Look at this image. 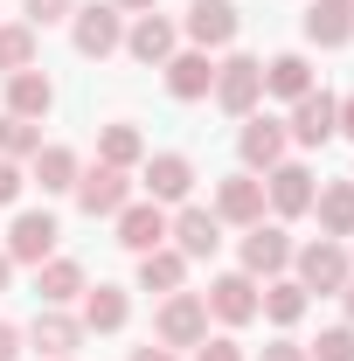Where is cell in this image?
<instances>
[{"label":"cell","mask_w":354,"mask_h":361,"mask_svg":"<svg viewBox=\"0 0 354 361\" xmlns=\"http://www.w3.org/2000/svg\"><path fill=\"white\" fill-rule=\"evenodd\" d=\"M153 334H160V348H202L209 341V299L202 292H167Z\"/></svg>","instance_id":"1"},{"label":"cell","mask_w":354,"mask_h":361,"mask_svg":"<svg viewBox=\"0 0 354 361\" xmlns=\"http://www.w3.org/2000/svg\"><path fill=\"white\" fill-rule=\"evenodd\" d=\"M257 97H264V63H257V56H229V63L216 70V104L236 111V118H250Z\"/></svg>","instance_id":"2"},{"label":"cell","mask_w":354,"mask_h":361,"mask_svg":"<svg viewBox=\"0 0 354 361\" xmlns=\"http://www.w3.org/2000/svg\"><path fill=\"white\" fill-rule=\"evenodd\" d=\"M341 133V97L334 90H306V97H292V139L299 146H319V139Z\"/></svg>","instance_id":"3"},{"label":"cell","mask_w":354,"mask_h":361,"mask_svg":"<svg viewBox=\"0 0 354 361\" xmlns=\"http://www.w3.org/2000/svg\"><path fill=\"white\" fill-rule=\"evenodd\" d=\"M292 264H299V285H306V292H341V285H348V250H341L334 236L306 243Z\"/></svg>","instance_id":"4"},{"label":"cell","mask_w":354,"mask_h":361,"mask_svg":"<svg viewBox=\"0 0 354 361\" xmlns=\"http://www.w3.org/2000/svg\"><path fill=\"white\" fill-rule=\"evenodd\" d=\"M49 250H56V216H49V209L14 216V229H7V257H14V264H42Z\"/></svg>","instance_id":"5"},{"label":"cell","mask_w":354,"mask_h":361,"mask_svg":"<svg viewBox=\"0 0 354 361\" xmlns=\"http://www.w3.org/2000/svg\"><path fill=\"white\" fill-rule=\"evenodd\" d=\"M167 236H174L181 257H216V243H222V216H216V209H181L174 223H167Z\"/></svg>","instance_id":"6"},{"label":"cell","mask_w":354,"mask_h":361,"mask_svg":"<svg viewBox=\"0 0 354 361\" xmlns=\"http://www.w3.org/2000/svg\"><path fill=\"white\" fill-rule=\"evenodd\" d=\"M216 216H222V223H243V229L264 223V180H257V174H229L216 188Z\"/></svg>","instance_id":"7"},{"label":"cell","mask_w":354,"mask_h":361,"mask_svg":"<svg viewBox=\"0 0 354 361\" xmlns=\"http://www.w3.org/2000/svg\"><path fill=\"white\" fill-rule=\"evenodd\" d=\"M202 299H209V313H216V319H229V326L257 319V285H250V271H229V278H216Z\"/></svg>","instance_id":"8"},{"label":"cell","mask_w":354,"mask_h":361,"mask_svg":"<svg viewBox=\"0 0 354 361\" xmlns=\"http://www.w3.org/2000/svg\"><path fill=\"white\" fill-rule=\"evenodd\" d=\"M77 202H84V216H118L126 209V167H90V174H77Z\"/></svg>","instance_id":"9"},{"label":"cell","mask_w":354,"mask_h":361,"mask_svg":"<svg viewBox=\"0 0 354 361\" xmlns=\"http://www.w3.org/2000/svg\"><path fill=\"white\" fill-rule=\"evenodd\" d=\"M264 202L278 209V216H306L312 209V174L292 167V160H278V167L264 174Z\"/></svg>","instance_id":"10"},{"label":"cell","mask_w":354,"mask_h":361,"mask_svg":"<svg viewBox=\"0 0 354 361\" xmlns=\"http://www.w3.org/2000/svg\"><path fill=\"white\" fill-rule=\"evenodd\" d=\"M188 35L202 49H229L236 42V0H195L188 7Z\"/></svg>","instance_id":"11"},{"label":"cell","mask_w":354,"mask_h":361,"mask_svg":"<svg viewBox=\"0 0 354 361\" xmlns=\"http://www.w3.org/2000/svg\"><path fill=\"white\" fill-rule=\"evenodd\" d=\"M118 243L126 250H160L167 243V216H160V202H133V209H118Z\"/></svg>","instance_id":"12"},{"label":"cell","mask_w":354,"mask_h":361,"mask_svg":"<svg viewBox=\"0 0 354 361\" xmlns=\"http://www.w3.org/2000/svg\"><path fill=\"white\" fill-rule=\"evenodd\" d=\"M285 264H292V243H285V229L250 223V236H243V271H250V278H278Z\"/></svg>","instance_id":"13"},{"label":"cell","mask_w":354,"mask_h":361,"mask_svg":"<svg viewBox=\"0 0 354 361\" xmlns=\"http://www.w3.org/2000/svg\"><path fill=\"white\" fill-rule=\"evenodd\" d=\"M160 70H167V90H174V97H209V90H216V63H209V49L167 56Z\"/></svg>","instance_id":"14"},{"label":"cell","mask_w":354,"mask_h":361,"mask_svg":"<svg viewBox=\"0 0 354 361\" xmlns=\"http://www.w3.org/2000/svg\"><path fill=\"white\" fill-rule=\"evenodd\" d=\"M348 35H354V0H312L306 7V42L341 49Z\"/></svg>","instance_id":"15"},{"label":"cell","mask_w":354,"mask_h":361,"mask_svg":"<svg viewBox=\"0 0 354 361\" xmlns=\"http://www.w3.org/2000/svg\"><path fill=\"white\" fill-rule=\"evenodd\" d=\"M118 42H126L118 7H84V14H77V56H111Z\"/></svg>","instance_id":"16"},{"label":"cell","mask_w":354,"mask_h":361,"mask_svg":"<svg viewBox=\"0 0 354 361\" xmlns=\"http://www.w3.org/2000/svg\"><path fill=\"white\" fill-rule=\"evenodd\" d=\"M188 188H195L188 153H153V160H146V195H153V202H181Z\"/></svg>","instance_id":"17"},{"label":"cell","mask_w":354,"mask_h":361,"mask_svg":"<svg viewBox=\"0 0 354 361\" xmlns=\"http://www.w3.org/2000/svg\"><path fill=\"white\" fill-rule=\"evenodd\" d=\"M285 126H278V118H250V126H243V167H250V174H257V167H278V160H285Z\"/></svg>","instance_id":"18"},{"label":"cell","mask_w":354,"mask_h":361,"mask_svg":"<svg viewBox=\"0 0 354 361\" xmlns=\"http://www.w3.org/2000/svg\"><path fill=\"white\" fill-rule=\"evenodd\" d=\"M49 104H56V90H49L42 70H14V77H7V111H14V118H28V126H35Z\"/></svg>","instance_id":"19"},{"label":"cell","mask_w":354,"mask_h":361,"mask_svg":"<svg viewBox=\"0 0 354 361\" xmlns=\"http://www.w3.org/2000/svg\"><path fill=\"white\" fill-rule=\"evenodd\" d=\"M312 209H319V229L326 236H354V180L312 188Z\"/></svg>","instance_id":"20"},{"label":"cell","mask_w":354,"mask_h":361,"mask_svg":"<svg viewBox=\"0 0 354 361\" xmlns=\"http://www.w3.org/2000/svg\"><path fill=\"white\" fill-rule=\"evenodd\" d=\"M35 292H42V306H63V299H77V292H84V264H77V257H42V278H35Z\"/></svg>","instance_id":"21"},{"label":"cell","mask_w":354,"mask_h":361,"mask_svg":"<svg viewBox=\"0 0 354 361\" xmlns=\"http://www.w3.org/2000/svg\"><path fill=\"white\" fill-rule=\"evenodd\" d=\"M126 49H133L139 63H167V56H174V21H160V14H139V28L126 35Z\"/></svg>","instance_id":"22"},{"label":"cell","mask_w":354,"mask_h":361,"mask_svg":"<svg viewBox=\"0 0 354 361\" xmlns=\"http://www.w3.org/2000/svg\"><path fill=\"white\" fill-rule=\"evenodd\" d=\"M181 278H188V257H181V250H146V257H139V285L160 292V299L181 292Z\"/></svg>","instance_id":"23"},{"label":"cell","mask_w":354,"mask_h":361,"mask_svg":"<svg viewBox=\"0 0 354 361\" xmlns=\"http://www.w3.org/2000/svg\"><path fill=\"white\" fill-rule=\"evenodd\" d=\"M126 313H133V306H126V292H118V285H97V292L84 299V326H90V334H118Z\"/></svg>","instance_id":"24"},{"label":"cell","mask_w":354,"mask_h":361,"mask_svg":"<svg viewBox=\"0 0 354 361\" xmlns=\"http://www.w3.org/2000/svg\"><path fill=\"white\" fill-rule=\"evenodd\" d=\"M35 180H42V195L77 188V153L70 146H35Z\"/></svg>","instance_id":"25"},{"label":"cell","mask_w":354,"mask_h":361,"mask_svg":"<svg viewBox=\"0 0 354 361\" xmlns=\"http://www.w3.org/2000/svg\"><path fill=\"white\" fill-rule=\"evenodd\" d=\"M28 341H35V348H42L49 361H63L70 348H77V341H84V326H77V319H63V313H42V319H35V334H28Z\"/></svg>","instance_id":"26"},{"label":"cell","mask_w":354,"mask_h":361,"mask_svg":"<svg viewBox=\"0 0 354 361\" xmlns=\"http://www.w3.org/2000/svg\"><path fill=\"white\" fill-rule=\"evenodd\" d=\"M264 90L271 97H306L312 90V63L306 56H278V63L264 70Z\"/></svg>","instance_id":"27"},{"label":"cell","mask_w":354,"mask_h":361,"mask_svg":"<svg viewBox=\"0 0 354 361\" xmlns=\"http://www.w3.org/2000/svg\"><path fill=\"white\" fill-rule=\"evenodd\" d=\"M257 313H271L278 326H292V319L306 313V285H299V278H278L264 299H257Z\"/></svg>","instance_id":"28"},{"label":"cell","mask_w":354,"mask_h":361,"mask_svg":"<svg viewBox=\"0 0 354 361\" xmlns=\"http://www.w3.org/2000/svg\"><path fill=\"white\" fill-rule=\"evenodd\" d=\"M0 70H35V28H0Z\"/></svg>","instance_id":"29"},{"label":"cell","mask_w":354,"mask_h":361,"mask_svg":"<svg viewBox=\"0 0 354 361\" xmlns=\"http://www.w3.org/2000/svg\"><path fill=\"white\" fill-rule=\"evenodd\" d=\"M97 153H104V167H133V160L146 153V146H139V133H133V126H104Z\"/></svg>","instance_id":"30"},{"label":"cell","mask_w":354,"mask_h":361,"mask_svg":"<svg viewBox=\"0 0 354 361\" xmlns=\"http://www.w3.org/2000/svg\"><path fill=\"white\" fill-rule=\"evenodd\" d=\"M35 146H42V133H35L28 118H14V111L0 118V160H14V153H35Z\"/></svg>","instance_id":"31"},{"label":"cell","mask_w":354,"mask_h":361,"mask_svg":"<svg viewBox=\"0 0 354 361\" xmlns=\"http://www.w3.org/2000/svg\"><path fill=\"white\" fill-rule=\"evenodd\" d=\"M312 361H354V326H326L312 341Z\"/></svg>","instance_id":"32"},{"label":"cell","mask_w":354,"mask_h":361,"mask_svg":"<svg viewBox=\"0 0 354 361\" xmlns=\"http://www.w3.org/2000/svg\"><path fill=\"white\" fill-rule=\"evenodd\" d=\"M63 14H70V0H28V28H49Z\"/></svg>","instance_id":"33"},{"label":"cell","mask_w":354,"mask_h":361,"mask_svg":"<svg viewBox=\"0 0 354 361\" xmlns=\"http://www.w3.org/2000/svg\"><path fill=\"white\" fill-rule=\"evenodd\" d=\"M195 361H243V348H236V341H202Z\"/></svg>","instance_id":"34"},{"label":"cell","mask_w":354,"mask_h":361,"mask_svg":"<svg viewBox=\"0 0 354 361\" xmlns=\"http://www.w3.org/2000/svg\"><path fill=\"white\" fill-rule=\"evenodd\" d=\"M14 195H21V167H14V160H0V202H14Z\"/></svg>","instance_id":"35"},{"label":"cell","mask_w":354,"mask_h":361,"mask_svg":"<svg viewBox=\"0 0 354 361\" xmlns=\"http://www.w3.org/2000/svg\"><path fill=\"white\" fill-rule=\"evenodd\" d=\"M264 361H312V355H306V348H292V341H271Z\"/></svg>","instance_id":"36"},{"label":"cell","mask_w":354,"mask_h":361,"mask_svg":"<svg viewBox=\"0 0 354 361\" xmlns=\"http://www.w3.org/2000/svg\"><path fill=\"white\" fill-rule=\"evenodd\" d=\"M14 355H21V334H14V326L0 319V361H14Z\"/></svg>","instance_id":"37"},{"label":"cell","mask_w":354,"mask_h":361,"mask_svg":"<svg viewBox=\"0 0 354 361\" xmlns=\"http://www.w3.org/2000/svg\"><path fill=\"white\" fill-rule=\"evenodd\" d=\"M341 133L354 139V97H341Z\"/></svg>","instance_id":"38"},{"label":"cell","mask_w":354,"mask_h":361,"mask_svg":"<svg viewBox=\"0 0 354 361\" xmlns=\"http://www.w3.org/2000/svg\"><path fill=\"white\" fill-rule=\"evenodd\" d=\"M133 361H174L167 348H133Z\"/></svg>","instance_id":"39"},{"label":"cell","mask_w":354,"mask_h":361,"mask_svg":"<svg viewBox=\"0 0 354 361\" xmlns=\"http://www.w3.org/2000/svg\"><path fill=\"white\" fill-rule=\"evenodd\" d=\"M7 278H14V257H0V292H7Z\"/></svg>","instance_id":"40"},{"label":"cell","mask_w":354,"mask_h":361,"mask_svg":"<svg viewBox=\"0 0 354 361\" xmlns=\"http://www.w3.org/2000/svg\"><path fill=\"white\" fill-rule=\"evenodd\" d=\"M118 7H133V14H146V7H153V0H118Z\"/></svg>","instance_id":"41"},{"label":"cell","mask_w":354,"mask_h":361,"mask_svg":"<svg viewBox=\"0 0 354 361\" xmlns=\"http://www.w3.org/2000/svg\"><path fill=\"white\" fill-rule=\"evenodd\" d=\"M341 292H348V319H354V278H348V285H341Z\"/></svg>","instance_id":"42"}]
</instances>
